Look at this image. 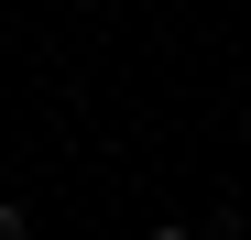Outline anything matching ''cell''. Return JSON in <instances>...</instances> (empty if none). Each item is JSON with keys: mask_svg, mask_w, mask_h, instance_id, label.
Returning <instances> with one entry per match:
<instances>
[{"mask_svg": "<svg viewBox=\"0 0 251 240\" xmlns=\"http://www.w3.org/2000/svg\"><path fill=\"white\" fill-rule=\"evenodd\" d=\"M0 240H33V218H22V196H0Z\"/></svg>", "mask_w": 251, "mask_h": 240, "instance_id": "6da1fadb", "label": "cell"}, {"mask_svg": "<svg viewBox=\"0 0 251 240\" xmlns=\"http://www.w3.org/2000/svg\"><path fill=\"white\" fill-rule=\"evenodd\" d=\"M153 240H197V229H186V218H164V229H153Z\"/></svg>", "mask_w": 251, "mask_h": 240, "instance_id": "7a4b0ae2", "label": "cell"}]
</instances>
